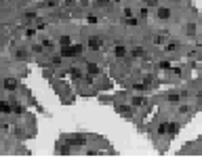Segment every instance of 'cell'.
<instances>
[{
    "label": "cell",
    "instance_id": "1",
    "mask_svg": "<svg viewBox=\"0 0 202 162\" xmlns=\"http://www.w3.org/2000/svg\"><path fill=\"white\" fill-rule=\"evenodd\" d=\"M78 53H82V46H80V44H76V46H72V44H70V46H63V48H61V55H63V57H76Z\"/></svg>",
    "mask_w": 202,
    "mask_h": 162
},
{
    "label": "cell",
    "instance_id": "2",
    "mask_svg": "<svg viewBox=\"0 0 202 162\" xmlns=\"http://www.w3.org/2000/svg\"><path fill=\"white\" fill-rule=\"evenodd\" d=\"M88 48L99 51V48H101V38H99V36H91V38H88Z\"/></svg>",
    "mask_w": 202,
    "mask_h": 162
},
{
    "label": "cell",
    "instance_id": "3",
    "mask_svg": "<svg viewBox=\"0 0 202 162\" xmlns=\"http://www.w3.org/2000/svg\"><path fill=\"white\" fill-rule=\"evenodd\" d=\"M4 88H6V91H15V88H17V80H15V78H6V80H4Z\"/></svg>",
    "mask_w": 202,
    "mask_h": 162
},
{
    "label": "cell",
    "instance_id": "4",
    "mask_svg": "<svg viewBox=\"0 0 202 162\" xmlns=\"http://www.w3.org/2000/svg\"><path fill=\"white\" fill-rule=\"evenodd\" d=\"M171 17V8H158V19H168Z\"/></svg>",
    "mask_w": 202,
    "mask_h": 162
},
{
    "label": "cell",
    "instance_id": "5",
    "mask_svg": "<svg viewBox=\"0 0 202 162\" xmlns=\"http://www.w3.org/2000/svg\"><path fill=\"white\" fill-rule=\"evenodd\" d=\"M11 110H13V112H17V114H23V107H21V103H17V101H13V103H11Z\"/></svg>",
    "mask_w": 202,
    "mask_h": 162
},
{
    "label": "cell",
    "instance_id": "6",
    "mask_svg": "<svg viewBox=\"0 0 202 162\" xmlns=\"http://www.w3.org/2000/svg\"><path fill=\"white\" fill-rule=\"evenodd\" d=\"M0 112H4V114L13 112V110H11V103H6V101H0Z\"/></svg>",
    "mask_w": 202,
    "mask_h": 162
},
{
    "label": "cell",
    "instance_id": "7",
    "mask_svg": "<svg viewBox=\"0 0 202 162\" xmlns=\"http://www.w3.org/2000/svg\"><path fill=\"white\" fill-rule=\"evenodd\" d=\"M118 112L122 116H131V107H126V105H118Z\"/></svg>",
    "mask_w": 202,
    "mask_h": 162
},
{
    "label": "cell",
    "instance_id": "8",
    "mask_svg": "<svg viewBox=\"0 0 202 162\" xmlns=\"http://www.w3.org/2000/svg\"><path fill=\"white\" fill-rule=\"evenodd\" d=\"M114 53H116V57H124V55H126V48H124V46H116Z\"/></svg>",
    "mask_w": 202,
    "mask_h": 162
},
{
    "label": "cell",
    "instance_id": "9",
    "mask_svg": "<svg viewBox=\"0 0 202 162\" xmlns=\"http://www.w3.org/2000/svg\"><path fill=\"white\" fill-rule=\"evenodd\" d=\"M133 105H135V107H139V105H145V99H141V97H133Z\"/></svg>",
    "mask_w": 202,
    "mask_h": 162
},
{
    "label": "cell",
    "instance_id": "10",
    "mask_svg": "<svg viewBox=\"0 0 202 162\" xmlns=\"http://www.w3.org/2000/svg\"><path fill=\"white\" fill-rule=\"evenodd\" d=\"M59 154H61V156H70V143H68V145H61V147H59Z\"/></svg>",
    "mask_w": 202,
    "mask_h": 162
},
{
    "label": "cell",
    "instance_id": "11",
    "mask_svg": "<svg viewBox=\"0 0 202 162\" xmlns=\"http://www.w3.org/2000/svg\"><path fill=\"white\" fill-rule=\"evenodd\" d=\"M59 44H61V46H70V44H72V40H70L68 36H61V38H59Z\"/></svg>",
    "mask_w": 202,
    "mask_h": 162
},
{
    "label": "cell",
    "instance_id": "12",
    "mask_svg": "<svg viewBox=\"0 0 202 162\" xmlns=\"http://www.w3.org/2000/svg\"><path fill=\"white\" fill-rule=\"evenodd\" d=\"M143 55H145V51H143V48H139V46H137V48H133V57H143Z\"/></svg>",
    "mask_w": 202,
    "mask_h": 162
},
{
    "label": "cell",
    "instance_id": "13",
    "mask_svg": "<svg viewBox=\"0 0 202 162\" xmlns=\"http://www.w3.org/2000/svg\"><path fill=\"white\" fill-rule=\"evenodd\" d=\"M70 74H72V78H80V76H82L78 68H70Z\"/></svg>",
    "mask_w": 202,
    "mask_h": 162
},
{
    "label": "cell",
    "instance_id": "14",
    "mask_svg": "<svg viewBox=\"0 0 202 162\" xmlns=\"http://www.w3.org/2000/svg\"><path fill=\"white\" fill-rule=\"evenodd\" d=\"M126 25H137L139 21H137V17H126V21H124Z\"/></svg>",
    "mask_w": 202,
    "mask_h": 162
},
{
    "label": "cell",
    "instance_id": "15",
    "mask_svg": "<svg viewBox=\"0 0 202 162\" xmlns=\"http://www.w3.org/2000/svg\"><path fill=\"white\" fill-rule=\"evenodd\" d=\"M88 74H93V76H95V74H99V68H97L95 63H91V65H88Z\"/></svg>",
    "mask_w": 202,
    "mask_h": 162
},
{
    "label": "cell",
    "instance_id": "16",
    "mask_svg": "<svg viewBox=\"0 0 202 162\" xmlns=\"http://www.w3.org/2000/svg\"><path fill=\"white\" fill-rule=\"evenodd\" d=\"M15 55H17V59H28V53L25 51H17Z\"/></svg>",
    "mask_w": 202,
    "mask_h": 162
},
{
    "label": "cell",
    "instance_id": "17",
    "mask_svg": "<svg viewBox=\"0 0 202 162\" xmlns=\"http://www.w3.org/2000/svg\"><path fill=\"white\" fill-rule=\"evenodd\" d=\"M42 48H53V42L51 40H42Z\"/></svg>",
    "mask_w": 202,
    "mask_h": 162
},
{
    "label": "cell",
    "instance_id": "18",
    "mask_svg": "<svg viewBox=\"0 0 202 162\" xmlns=\"http://www.w3.org/2000/svg\"><path fill=\"white\" fill-rule=\"evenodd\" d=\"M135 91H147V84H135Z\"/></svg>",
    "mask_w": 202,
    "mask_h": 162
},
{
    "label": "cell",
    "instance_id": "19",
    "mask_svg": "<svg viewBox=\"0 0 202 162\" xmlns=\"http://www.w3.org/2000/svg\"><path fill=\"white\" fill-rule=\"evenodd\" d=\"M177 128H179L177 124H171V126H168V133H171V135H175V133H177Z\"/></svg>",
    "mask_w": 202,
    "mask_h": 162
},
{
    "label": "cell",
    "instance_id": "20",
    "mask_svg": "<svg viewBox=\"0 0 202 162\" xmlns=\"http://www.w3.org/2000/svg\"><path fill=\"white\" fill-rule=\"evenodd\" d=\"M145 2V6H156L158 4V0H143Z\"/></svg>",
    "mask_w": 202,
    "mask_h": 162
},
{
    "label": "cell",
    "instance_id": "21",
    "mask_svg": "<svg viewBox=\"0 0 202 162\" xmlns=\"http://www.w3.org/2000/svg\"><path fill=\"white\" fill-rule=\"evenodd\" d=\"M160 70H171V63H168V61H162V63H160Z\"/></svg>",
    "mask_w": 202,
    "mask_h": 162
},
{
    "label": "cell",
    "instance_id": "22",
    "mask_svg": "<svg viewBox=\"0 0 202 162\" xmlns=\"http://www.w3.org/2000/svg\"><path fill=\"white\" fill-rule=\"evenodd\" d=\"M158 133H160V135L166 133V124H160V126H158Z\"/></svg>",
    "mask_w": 202,
    "mask_h": 162
},
{
    "label": "cell",
    "instance_id": "23",
    "mask_svg": "<svg viewBox=\"0 0 202 162\" xmlns=\"http://www.w3.org/2000/svg\"><path fill=\"white\" fill-rule=\"evenodd\" d=\"M34 17H36V13H34V11H30V13H25V19H34Z\"/></svg>",
    "mask_w": 202,
    "mask_h": 162
},
{
    "label": "cell",
    "instance_id": "24",
    "mask_svg": "<svg viewBox=\"0 0 202 162\" xmlns=\"http://www.w3.org/2000/svg\"><path fill=\"white\" fill-rule=\"evenodd\" d=\"M194 32H196V28H194V23H190L187 25V34H194Z\"/></svg>",
    "mask_w": 202,
    "mask_h": 162
}]
</instances>
